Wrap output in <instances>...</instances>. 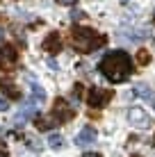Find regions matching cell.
Here are the masks:
<instances>
[{"instance_id": "1", "label": "cell", "mask_w": 155, "mask_h": 157, "mask_svg": "<svg viewBox=\"0 0 155 157\" xmlns=\"http://www.w3.org/2000/svg\"><path fill=\"white\" fill-rule=\"evenodd\" d=\"M100 73L110 80V82L119 84V82H126L132 73V59L128 52L123 50H112L107 52L103 59H100Z\"/></svg>"}, {"instance_id": "2", "label": "cell", "mask_w": 155, "mask_h": 157, "mask_svg": "<svg viewBox=\"0 0 155 157\" xmlns=\"http://www.w3.org/2000/svg\"><path fill=\"white\" fill-rule=\"evenodd\" d=\"M71 41H73V48L80 52H94V50H98L100 46H105V36L103 34H98L96 30L91 28H76L73 30V36H71Z\"/></svg>"}, {"instance_id": "3", "label": "cell", "mask_w": 155, "mask_h": 157, "mask_svg": "<svg viewBox=\"0 0 155 157\" xmlns=\"http://www.w3.org/2000/svg\"><path fill=\"white\" fill-rule=\"evenodd\" d=\"M112 100V91L110 89H100V86H91L89 89V94H87V102H89V107H105L107 102Z\"/></svg>"}, {"instance_id": "4", "label": "cell", "mask_w": 155, "mask_h": 157, "mask_svg": "<svg viewBox=\"0 0 155 157\" xmlns=\"http://www.w3.org/2000/svg\"><path fill=\"white\" fill-rule=\"evenodd\" d=\"M73 114H76V112L71 109V107H68V102L64 100V98H57L55 100V107H52V118H55L57 123H66V121H71L73 118Z\"/></svg>"}, {"instance_id": "5", "label": "cell", "mask_w": 155, "mask_h": 157, "mask_svg": "<svg viewBox=\"0 0 155 157\" xmlns=\"http://www.w3.org/2000/svg\"><path fill=\"white\" fill-rule=\"evenodd\" d=\"M16 62H18V52H16L14 48H9V46L0 48V68H2V71L14 68Z\"/></svg>"}, {"instance_id": "6", "label": "cell", "mask_w": 155, "mask_h": 157, "mask_svg": "<svg viewBox=\"0 0 155 157\" xmlns=\"http://www.w3.org/2000/svg\"><path fill=\"white\" fill-rule=\"evenodd\" d=\"M128 121H130L132 125H137V128H148L151 125V116H148L141 107H132V109L128 112Z\"/></svg>"}, {"instance_id": "7", "label": "cell", "mask_w": 155, "mask_h": 157, "mask_svg": "<svg viewBox=\"0 0 155 157\" xmlns=\"http://www.w3.org/2000/svg\"><path fill=\"white\" fill-rule=\"evenodd\" d=\"M62 46H64V41H62V36L57 34V32H50V34L46 36V41H44V50L46 52H60L62 50Z\"/></svg>"}, {"instance_id": "8", "label": "cell", "mask_w": 155, "mask_h": 157, "mask_svg": "<svg viewBox=\"0 0 155 157\" xmlns=\"http://www.w3.org/2000/svg\"><path fill=\"white\" fill-rule=\"evenodd\" d=\"M96 137H98V132H96L91 125H87V128L80 130V134L76 137V144H78V146H89V144L96 141Z\"/></svg>"}, {"instance_id": "9", "label": "cell", "mask_w": 155, "mask_h": 157, "mask_svg": "<svg viewBox=\"0 0 155 157\" xmlns=\"http://www.w3.org/2000/svg\"><path fill=\"white\" fill-rule=\"evenodd\" d=\"M34 123H37V128H39V130H50V128L57 125V121L52 116H37Z\"/></svg>"}, {"instance_id": "10", "label": "cell", "mask_w": 155, "mask_h": 157, "mask_svg": "<svg viewBox=\"0 0 155 157\" xmlns=\"http://www.w3.org/2000/svg\"><path fill=\"white\" fill-rule=\"evenodd\" d=\"M0 89H2V94L9 96V98H21V91L16 89L12 82H0Z\"/></svg>"}, {"instance_id": "11", "label": "cell", "mask_w": 155, "mask_h": 157, "mask_svg": "<svg viewBox=\"0 0 155 157\" xmlns=\"http://www.w3.org/2000/svg\"><path fill=\"white\" fill-rule=\"evenodd\" d=\"M135 96H139V98H144V100H153V91L148 89L146 84H137L135 86Z\"/></svg>"}, {"instance_id": "12", "label": "cell", "mask_w": 155, "mask_h": 157, "mask_svg": "<svg viewBox=\"0 0 155 157\" xmlns=\"http://www.w3.org/2000/svg\"><path fill=\"white\" fill-rule=\"evenodd\" d=\"M48 146L55 148V150H60L64 146V137H62V134H50V137H48Z\"/></svg>"}, {"instance_id": "13", "label": "cell", "mask_w": 155, "mask_h": 157, "mask_svg": "<svg viewBox=\"0 0 155 157\" xmlns=\"http://www.w3.org/2000/svg\"><path fill=\"white\" fill-rule=\"evenodd\" d=\"M32 98H34L37 102H44L46 100V91L41 89L39 84H32Z\"/></svg>"}, {"instance_id": "14", "label": "cell", "mask_w": 155, "mask_h": 157, "mask_svg": "<svg viewBox=\"0 0 155 157\" xmlns=\"http://www.w3.org/2000/svg\"><path fill=\"white\" fill-rule=\"evenodd\" d=\"M137 59H139V64H148V62H151V55H148L146 50H139V55H137Z\"/></svg>"}, {"instance_id": "15", "label": "cell", "mask_w": 155, "mask_h": 157, "mask_svg": "<svg viewBox=\"0 0 155 157\" xmlns=\"http://www.w3.org/2000/svg\"><path fill=\"white\" fill-rule=\"evenodd\" d=\"M73 96H76V98L82 96V84H76V86H73Z\"/></svg>"}, {"instance_id": "16", "label": "cell", "mask_w": 155, "mask_h": 157, "mask_svg": "<svg viewBox=\"0 0 155 157\" xmlns=\"http://www.w3.org/2000/svg\"><path fill=\"white\" fill-rule=\"evenodd\" d=\"M7 109H9V102L5 98H0V112H7Z\"/></svg>"}, {"instance_id": "17", "label": "cell", "mask_w": 155, "mask_h": 157, "mask_svg": "<svg viewBox=\"0 0 155 157\" xmlns=\"http://www.w3.org/2000/svg\"><path fill=\"white\" fill-rule=\"evenodd\" d=\"M82 16H84L82 12H73V14H71V18H73V21H80V18H82Z\"/></svg>"}, {"instance_id": "18", "label": "cell", "mask_w": 155, "mask_h": 157, "mask_svg": "<svg viewBox=\"0 0 155 157\" xmlns=\"http://www.w3.org/2000/svg\"><path fill=\"white\" fill-rule=\"evenodd\" d=\"M57 2H60V5H76L78 0H57Z\"/></svg>"}, {"instance_id": "19", "label": "cell", "mask_w": 155, "mask_h": 157, "mask_svg": "<svg viewBox=\"0 0 155 157\" xmlns=\"http://www.w3.org/2000/svg\"><path fill=\"white\" fill-rule=\"evenodd\" d=\"M48 66H50L52 71H55V68H57V62H55V59H48Z\"/></svg>"}, {"instance_id": "20", "label": "cell", "mask_w": 155, "mask_h": 157, "mask_svg": "<svg viewBox=\"0 0 155 157\" xmlns=\"http://www.w3.org/2000/svg\"><path fill=\"white\" fill-rule=\"evenodd\" d=\"M82 157H100V155H98V153H84Z\"/></svg>"}, {"instance_id": "21", "label": "cell", "mask_w": 155, "mask_h": 157, "mask_svg": "<svg viewBox=\"0 0 155 157\" xmlns=\"http://www.w3.org/2000/svg\"><path fill=\"white\" fill-rule=\"evenodd\" d=\"M2 41H5V30L0 28V43H2Z\"/></svg>"}, {"instance_id": "22", "label": "cell", "mask_w": 155, "mask_h": 157, "mask_svg": "<svg viewBox=\"0 0 155 157\" xmlns=\"http://www.w3.org/2000/svg\"><path fill=\"white\" fill-rule=\"evenodd\" d=\"M0 157H9L7 153H5V150H0Z\"/></svg>"}, {"instance_id": "23", "label": "cell", "mask_w": 155, "mask_h": 157, "mask_svg": "<svg viewBox=\"0 0 155 157\" xmlns=\"http://www.w3.org/2000/svg\"><path fill=\"white\" fill-rule=\"evenodd\" d=\"M121 2H130V0H121Z\"/></svg>"}, {"instance_id": "24", "label": "cell", "mask_w": 155, "mask_h": 157, "mask_svg": "<svg viewBox=\"0 0 155 157\" xmlns=\"http://www.w3.org/2000/svg\"><path fill=\"white\" fill-rule=\"evenodd\" d=\"M153 21H155V14H153Z\"/></svg>"}]
</instances>
